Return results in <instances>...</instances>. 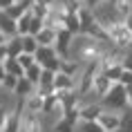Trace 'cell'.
Returning <instances> with one entry per match:
<instances>
[{"instance_id":"14","label":"cell","mask_w":132,"mask_h":132,"mask_svg":"<svg viewBox=\"0 0 132 132\" xmlns=\"http://www.w3.org/2000/svg\"><path fill=\"white\" fill-rule=\"evenodd\" d=\"M18 63L22 65V70H29L31 65H36V56L34 54H25V52H22V54L18 56Z\"/></svg>"},{"instance_id":"3","label":"cell","mask_w":132,"mask_h":132,"mask_svg":"<svg viewBox=\"0 0 132 132\" xmlns=\"http://www.w3.org/2000/svg\"><path fill=\"white\" fill-rule=\"evenodd\" d=\"M96 121L101 123V128H103L105 132H117L119 128L123 125V112H114V110H105L103 108Z\"/></svg>"},{"instance_id":"5","label":"cell","mask_w":132,"mask_h":132,"mask_svg":"<svg viewBox=\"0 0 132 132\" xmlns=\"http://www.w3.org/2000/svg\"><path fill=\"white\" fill-rule=\"evenodd\" d=\"M0 31L7 36V38H16L18 36V25L7 11H0Z\"/></svg>"},{"instance_id":"11","label":"cell","mask_w":132,"mask_h":132,"mask_svg":"<svg viewBox=\"0 0 132 132\" xmlns=\"http://www.w3.org/2000/svg\"><path fill=\"white\" fill-rule=\"evenodd\" d=\"M31 20H34V11H27L25 16H20V18L16 20V25H18V36H25V34H29Z\"/></svg>"},{"instance_id":"12","label":"cell","mask_w":132,"mask_h":132,"mask_svg":"<svg viewBox=\"0 0 132 132\" xmlns=\"http://www.w3.org/2000/svg\"><path fill=\"white\" fill-rule=\"evenodd\" d=\"M40 74H43V67L38 65V63H36V65H31L29 70H25V78H27V81H31L36 87H38V83H40Z\"/></svg>"},{"instance_id":"17","label":"cell","mask_w":132,"mask_h":132,"mask_svg":"<svg viewBox=\"0 0 132 132\" xmlns=\"http://www.w3.org/2000/svg\"><path fill=\"white\" fill-rule=\"evenodd\" d=\"M18 0H0V11H7L9 7H14Z\"/></svg>"},{"instance_id":"8","label":"cell","mask_w":132,"mask_h":132,"mask_svg":"<svg viewBox=\"0 0 132 132\" xmlns=\"http://www.w3.org/2000/svg\"><path fill=\"white\" fill-rule=\"evenodd\" d=\"M20 43H22V52H25V54H36V52H38V47H40L38 38H36V36H31V34L20 36Z\"/></svg>"},{"instance_id":"13","label":"cell","mask_w":132,"mask_h":132,"mask_svg":"<svg viewBox=\"0 0 132 132\" xmlns=\"http://www.w3.org/2000/svg\"><path fill=\"white\" fill-rule=\"evenodd\" d=\"M7 52H9V58H18L22 54V43H20V36H16L7 43Z\"/></svg>"},{"instance_id":"20","label":"cell","mask_w":132,"mask_h":132,"mask_svg":"<svg viewBox=\"0 0 132 132\" xmlns=\"http://www.w3.org/2000/svg\"><path fill=\"white\" fill-rule=\"evenodd\" d=\"M9 40H11V38H7V36H5V34H2V31H0V45H7Z\"/></svg>"},{"instance_id":"7","label":"cell","mask_w":132,"mask_h":132,"mask_svg":"<svg viewBox=\"0 0 132 132\" xmlns=\"http://www.w3.org/2000/svg\"><path fill=\"white\" fill-rule=\"evenodd\" d=\"M34 92H36V85L31 83V81H27L25 76L18 78V85H16V90H14V94L18 98H27V96H31Z\"/></svg>"},{"instance_id":"18","label":"cell","mask_w":132,"mask_h":132,"mask_svg":"<svg viewBox=\"0 0 132 132\" xmlns=\"http://www.w3.org/2000/svg\"><path fill=\"white\" fill-rule=\"evenodd\" d=\"M9 58V52H7V45H0V63H5Z\"/></svg>"},{"instance_id":"6","label":"cell","mask_w":132,"mask_h":132,"mask_svg":"<svg viewBox=\"0 0 132 132\" xmlns=\"http://www.w3.org/2000/svg\"><path fill=\"white\" fill-rule=\"evenodd\" d=\"M38 43L45 45V47H56V43H58V29L54 27H43L38 34H36Z\"/></svg>"},{"instance_id":"15","label":"cell","mask_w":132,"mask_h":132,"mask_svg":"<svg viewBox=\"0 0 132 132\" xmlns=\"http://www.w3.org/2000/svg\"><path fill=\"white\" fill-rule=\"evenodd\" d=\"M119 85H123V87H130V85H132V72L123 70V74H121V78H119Z\"/></svg>"},{"instance_id":"19","label":"cell","mask_w":132,"mask_h":132,"mask_svg":"<svg viewBox=\"0 0 132 132\" xmlns=\"http://www.w3.org/2000/svg\"><path fill=\"white\" fill-rule=\"evenodd\" d=\"M5 78H7V70H5V63H0V85H2Z\"/></svg>"},{"instance_id":"16","label":"cell","mask_w":132,"mask_h":132,"mask_svg":"<svg viewBox=\"0 0 132 132\" xmlns=\"http://www.w3.org/2000/svg\"><path fill=\"white\" fill-rule=\"evenodd\" d=\"M123 70L132 72V47L125 49V54H123Z\"/></svg>"},{"instance_id":"9","label":"cell","mask_w":132,"mask_h":132,"mask_svg":"<svg viewBox=\"0 0 132 132\" xmlns=\"http://www.w3.org/2000/svg\"><path fill=\"white\" fill-rule=\"evenodd\" d=\"M74 132H105V130L101 128L98 121H83V119H78Z\"/></svg>"},{"instance_id":"1","label":"cell","mask_w":132,"mask_h":132,"mask_svg":"<svg viewBox=\"0 0 132 132\" xmlns=\"http://www.w3.org/2000/svg\"><path fill=\"white\" fill-rule=\"evenodd\" d=\"M101 105H103L105 110H114V112H125L130 108V101H128V87L123 85L114 83L112 85V90L101 98Z\"/></svg>"},{"instance_id":"2","label":"cell","mask_w":132,"mask_h":132,"mask_svg":"<svg viewBox=\"0 0 132 132\" xmlns=\"http://www.w3.org/2000/svg\"><path fill=\"white\" fill-rule=\"evenodd\" d=\"M36 63L40 65L43 70H52V72H61V65H63V56L58 54L56 47H45L40 45L38 52H36Z\"/></svg>"},{"instance_id":"21","label":"cell","mask_w":132,"mask_h":132,"mask_svg":"<svg viewBox=\"0 0 132 132\" xmlns=\"http://www.w3.org/2000/svg\"><path fill=\"white\" fill-rule=\"evenodd\" d=\"M125 25H128V29H130V31H132V14L128 16V18H125Z\"/></svg>"},{"instance_id":"22","label":"cell","mask_w":132,"mask_h":132,"mask_svg":"<svg viewBox=\"0 0 132 132\" xmlns=\"http://www.w3.org/2000/svg\"><path fill=\"white\" fill-rule=\"evenodd\" d=\"M128 101H130V108H132V85L128 87Z\"/></svg>"},{"instance_id":"10","label":"cell","mask_w":132,"mask_h":132,"mask_svg":"<svg viewBox=\"0 0 132 132\" xmlns=\"http://www.w3.org/2000/svg\"><path fill=\"white\" fill-rule=\"evenodd\" d=\"M5 70H7V74H11V76H18V78L25 76V70H22L20 63H18V58H7V61H5Z\"/></svg>"},{"instance_id":"4","label":"cell","mask_w":132,"mask_h":132,"mask_svg":"<svg viewBox=\"0 0 132 132\" xmlns=\"http://www.w3.org/2000/svg\"><path fill=\"white\" fill-rule=\"evenodd\" d=\"M67 90H76V81H74V76L67 74V72H56L54 94H58V92H67Z\"/></svg>"}]
</instances>
